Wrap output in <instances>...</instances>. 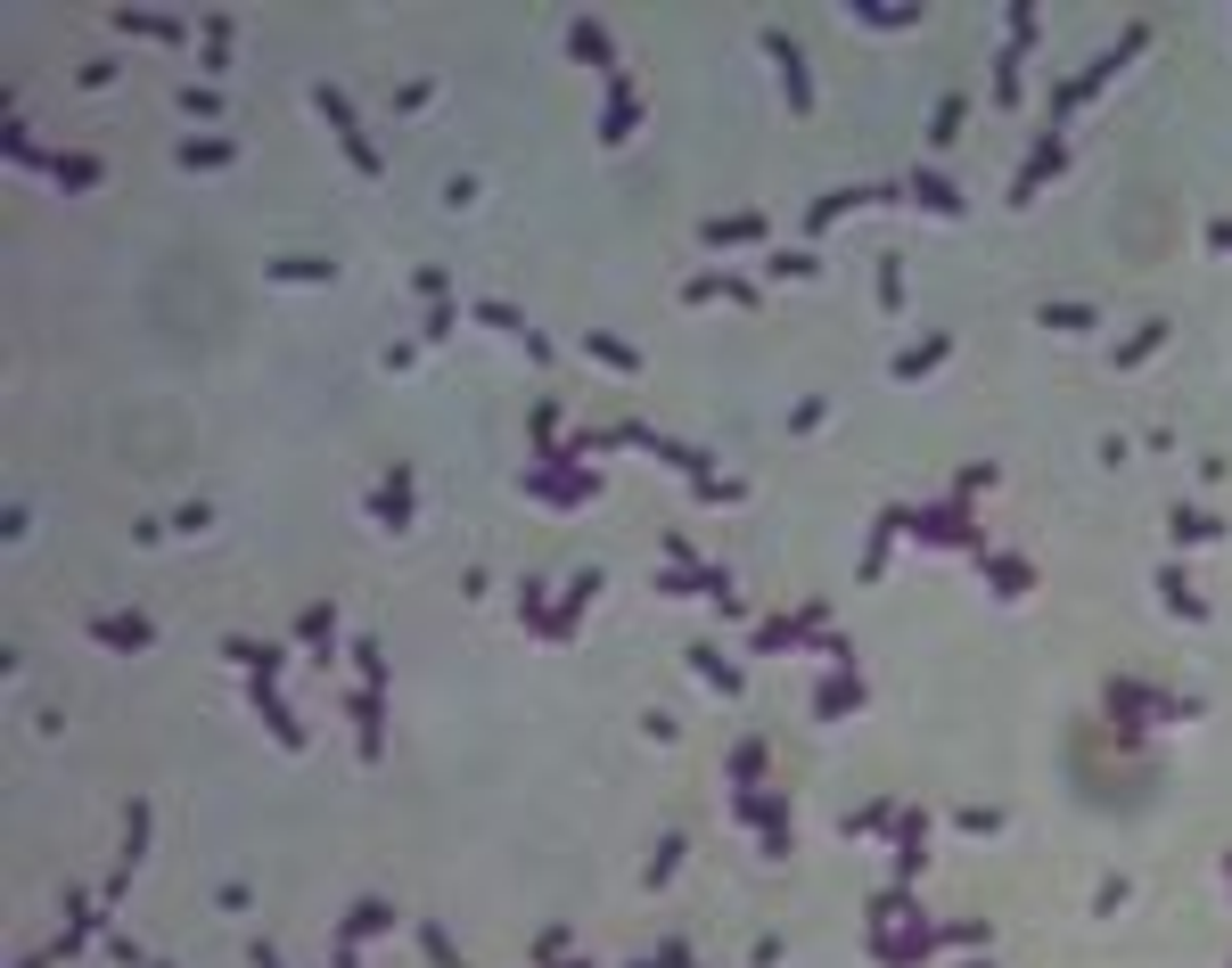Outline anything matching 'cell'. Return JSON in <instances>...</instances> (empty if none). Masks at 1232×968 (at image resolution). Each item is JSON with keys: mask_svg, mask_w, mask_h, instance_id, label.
I'll use <instances>...</instances> for the list:
<instances>
[{"mask_svg": "<svg viewBox=\"0 0 1232 968\" xmlns=\"http://www.w3.org/2000/svg\"><path fill=\"white\" fill-rule=\"evenodd\" d=\"M740 820H747V829H756V845H765L772 862L789 854V804H781V797L765 804V797H756V788H740Z\"/></svg>", "mask_w": 1232, "mask_h": 968, "instance_id": "6da1fadb", "label": "cell"}, {"mask_svg": "<svg viewBox=\"0 0 1232 968\" xmlns=\"http://www.w3.org/2000/svg\"><path fill=\"white\" fill-rule=\"evenodd\" d=\"M1052 173H1060V131H1044V149H1035V156L1019 165V181H1010V205H1027L1035 189L1052 181Z\"/></svg>", "mask_w": 1232, "mask_h": 968, "instance_id": "7a4b0ae2", "label": "cell"}, {"mask_svg": "<svg viewBox=\"0 0 1232 968\" xmlns=\"http://www.w3.org/2000/svg\"><path fill=\"white\" fill-rule=\"evenodd\" d=\"M592 591H600V575H576V583H567V599H560V608H551V624H542V640H567V633H576V624H583V608H592Z\"/></svg>", "mask_w": 1232, "mask_h": 968, "instance_id": "3957f363", "label": "cell"}, {"mask_svg": "<svg viewBox=\"0 0 1232 968\" xmlns=\"http://www.w3.org/2000/svg\"><path fill=\"white\" fill-rule=\"evenodd\" d=\"M99 649H149V615H91Z\"/></svg>", "mask_w": 1232, "mask_h": 968, "instance_id": "277c9868", "label": "cell"}, {"mask_svg": "<svg viewBox=\"0 0 1232 968\" xmlns=\"http://www.w3.org/2000/svg\"><path fill=\"white\" fill-rule=\"evenodd\" d=\"M633 115H641V99H633V82L616 75V82H608V115H600V140H608V149H616V140L633 131Z\"/></svg>", "mask_w": 1232, "mask_h": 968, "instance_id": "5b68a950", "label": "cell"}, {"mask_svg": "<svg viewBox=\"0 0 1232 968\" xmlns=\"http://www.w3.org/2000/svg\"><path fill=\"white\" fill-rule=\"evenodd\" d=\"M904 198H920L929 214H970V205H961V189H953L945 173H913V181H904Z\"/></svg>", "mask_w": 1232, "mask_h": 968, "instance_id": "8992f818", "label": "cell"}, {"mask_svg": "<svg viewBox=\"0 0 1232 968\" xmlns=\"http://www.w3.org/2000/svg\"><path fill=\"white\" fill-rule=\"evenodd\" d=\"M765 50H772V66H781V75H789V107H814V91H805V58H797V41H789V34H772L765 41Z\"/></svg>", "mask_w": 1232, "mask_h": 968, "instance_id": "52a82bcc", "label": "cell"}, {"mask_svg": "<svg viewBox=\"0 0 1232 968\" xmlns=\"http://www.w3.org/2000/svg\"><path fill=\"white\" fill-rule=\"evenodd\" d=\"M863 706V689H855V673H830V682L814 689V714L821 723H839V714H855Z\"/></svg>", "mask_w": 1232, "mask_h": 968, "instance_id": "ba28073f", "label": "cell"}, {"mask_svg": "<svg viewBox=\"0 0 1232 968\" xmlns=\"http://www.w3.org/2000/svg\"><path fill=\"white\" fill-rule=\"evenodd\" d=\"M255 706H263V723H272V739H280V747H304V723H297V714H288V698H280V689H272V682L255 689Z\"/></svg>", "mask_w": 1232, "mask_h": 968, "instance_id": "9c48e42d", "label": "cell"}, {"mask_svg": "<svg viewBox=\"0 0 1232 968\" xmlns=\"http://www.w3.org/2000/svg\"><path fill=\"white\" fill-rule=\"evenodd\" d=\"M370 509L387 518V534H403V525H411V476H403V468L387 476V493H370Z\"/></svg>", "mask_w": 1232, "mask_h": 968, "instance_id": "30bf717a", "label": "cell"}, {"mask_svg": "<svg viewBox=\"0 0 1232 968\" xmlns=\"http://www.w3.org/2000/svg\"><path fill=\"white\" fill-rule=\"evenodd\" d=\"M329 633H337V608H329V599H313V608L297 615V640H304L313 657H329Z\"/></svg>", "mask_w": 1232, "mask_h": 968, "instance_id": "8fae6325", "label": "cell"}, {"mask_svg": "<svg viewBox=\"0 0 1232 968\" xmlns=\"http://www.w3.org/2000/svg\"><path fill=\"white\" fill-rule=\"evenodd\" d=\"M1158 599H1167V608H1176L1183 624H1199V615H1208V608H1199V591L1183 583V566H1167V575H1158Z\"/></svg>", "mask_w": 1232, "mask_h": 968, "instance_id": "7c38bea8", "label": "cell"}, {"mask_svg": "<svg viewBox=\"0 0 1232 968\" xmlns=\"http://www.w3.org/2000/svg\"><path fill=\"white\" fill-rule=\"evenodd\" d=\"M387 928H394V912H387V903H362V912H354V919H345V928H337V944L354 952V944H362V935H387Z\"/></svg>", "mask_w": 1232, "mask_h": 968, "instance_id": "4fadbf2b", "label": "cell"}, {"mask_svg": "<svg viewBox=\"0 0 1232 968\" xmlns=\"http://www.w3.org/2000/svg\"><path fill=\"white\" fill-rule=\"evenodd\" d=\"M230 156H239L230 140H181V173H223Z\"/></svg>", "mask_w": 1232, "mask_h": 968, "instance_id": "5bb4252c", "label": "cell"}, {"mask_svg": "<svg viewBox=\"0 0 1232 968\" xmlns=\"http://www.w3.org/2000/svg\"><path fill=\"white\" fill-rule=\"evenodd\" d=\"M765 239V214H731V222H707V246H747Z\"/></svg>", "mask_w": 1232, "mask_h": 968, "instance_id": "9a60e30c", "label": "cell"}, {"mask_svg": "<svg viewBox=\"0 0 1232 968\" xmlns=\"http://www.w3.org/2000/svg\"><path fill=\"white\" fill-rule=\"evenodd\" d=\"M945 354H953V336H920L913 354H896V378H920V370H936Z\"/></svg>", "mask_w": 1232, "mask_h": 968, "instance_id": "2e32d148", "label": "cell"}, {"mask_svg": "<svg viewBox=\"0 0 1232 968\" xmlns=\"http://www.w3.org/2000/svg\"><path fill=\"white\" fill-rule=\"evenodd\" d=\"M205 75H223V66H230V17H223V9H214V17H205Z\"/></svg>", "mask_w": 1232, "mask_h": 968, "instance_id": "e0dca14e", "label": "cell"}, {"mask_svg": "<svg viewBox=\"0 0 1232 968\" xmlns=\"http://www.w3.org/2000/svg\"><path fill=\"white\" fill-rule=\"evenodd\" d=\"M567 50H576L583 66H608V34H600L592 17H583V25H567Z\"/></svg>", "mask_w": 1232, "mask_h": 968, "instance_id": "ac0fdd59", "label": "cell"}, {"mask_svg": "<svg viewBox=\"0 0 1232 968\" xmlns=\"http://www.w3.org/2000/svg\"><path fill=\"white\" fill-rule=\"evenodd\" d=\"M1093 320H1102L1093 304H1044V329H1060V336H1084Z\"/></svg>", "mask_w": 1232, "mask_h": 968, "instance_id": "d6986e66", "label": "cell"}, {"mask_svg": "<svg viewBox=\"0 0 1232 968\" xmlns=\"http://www.w3.org/2000/svg\"><path fill=\"white\" fill-rule=\"evenodd\" d=\"M140 854H149V804H131V813H124V862H115V870H131Z\"/></svg>", "mask_w": 1232, "mask_h": 968, "instance_id": "ffe728a7", "label": "cell"}, {"mask_svg": "<svg viewBox=\"0 0 1232 968\" xmlns=\"http://www.w3.org/2000/svg\"><path fill=\"white\" fill-rule=\"evenodd\" d=\"M765 764H772V747H765V739H747L740 755H731V780H740V788H756V780H765Z\"/></svg>", "mask_w": 1232, "mask_h": 968, "instance_id": "44dd1931", "label": "cell"}, {"mask_svg": "<svg viewBox=\"0 0 1232 968\" xmlns=\"http://www.w3.org/2000/svg\"><path fill=\"white\" fill-rule=\"evenodd\" d=\"M124 34H156V41H181V17H149V9H124Z\"/></svg>", "mask_w": 1232, "mask_h": 968, "instance_id": "7402d4cb", "label": "cell"}, {"mask_svg": "<svg viewBox=\"0 0 1232 968\" xmlns=\"http://www.w3.org/2000/svg\"><path fill=\"white\" fill-rule=\"evenodd\" d=\"M50 181H58V189H91L99 165H91V156H50Z\"/></svg>", "mask_w": 1232, "mask_h": 968, "instance_id": "603a6c76", "label": "cell"}, {"mask_svg": "<svg viewBox=\"0 0 1232 968\" xmlns=\"http://www.w3.org/2000/svg\"><path fill=\"white\" fill-rule=\"evenodd\" d=\"M691 665H699V673H707V682H715V689H724V698H740V673H731V665H724V657H715V649H707V640H699V649H691Z\"/></svg>", "mask_w": 1232, "mask_h": 968, "instance_id": "cb8c5ba5", "label": "cell"}, {"mask_svg": "<svg viewBox=\"0 0 1232 968\" xmlns=\"http://www.w3.org/2000/svg\"><path fill=\"white\" fill-rule=\"evenodd\" d=\"M583 354H600L608 370H625V378L641 370V354H633V345H616V336H583Z\"/></svg>", "mask_w": 1232, "mask_h": 968, "instance_id": "d4e9b609", "label": "cell"}, {"mask_svg": "<svg viewBox=\"0 0 1232 968\" xmlns=\"http://www.w3.org/2000/svg\"><path fill=\"white\" fill-rule=\"evenodd\" d=\"M329 271H337V263H320V255H313V263H272V280H280V288H304V280L320 288Z\"/></svg>", "mask_w": 1232, "mask_h": 968, "instance_id": "484cf974", "label": "cell"}, {"mask_svg": "<svg viewBox=\"0 0 1232 968\" xmlns=\"http://www.w3.org/2000/svg\"><path fill=\"white\" fill-rule=\"evenodd\" d=\"M953 829H961V838H994V829H1003V813H994V804H961V813H953Z\"/></svg>", "mask_w": 1232, "mask_h": 968, "instance_id": "4316f807", "label": "cell"}, {"mask_svg": "<svg viewBox=\"0 0 1232 968\" xmlns=\"http://www.w3.org/2000/svg\"><path fill=\"white\" fill-rule=\"evenodd\" d=\"M879 304H888V313H904V263H896V255H879Z\"/></svg>", "mask_w": 1232, "mask_h": 968, "instance_id": "83f0119b", "label": "cell"}, {"mask_svg": "<svg viewBox=\"0 0 1232 968\" xmlns=\"http://www.w3.org/2000/svg\"><path fill=\"white\" fill-rule=\"evenodd\" d=\"M1158 345H1167V320H1151V329H1142V336H1126V354H1118V361H1126V370H1134V361H1151Z\"/></svg>", "mask_w": 1232, "mask_h": 968, "instance_id": "f1b7e54d", "label": "cell"}, {"mask_svg": "<svg viewBox=\"0 0 1232 968\" xmlns=\"http://www.w3.org/2000/svg\"><path fill=\"white\" fill-rule=\"evenodd\" d=\"M986 575H994V591H1003V599H1019V591H1027V583H1035V575H1027V566H1019V559H994V566H986Z\"/></svg>", "mask_w": 1232, "mask_h": 968, "instance_id": "f546056e", "label": "cell"}, {"mask_svg": "<svg viewBox=\"0 0 1232 968\" xmlns=\"http://www.w3.org/2000/svg\"><path fill=\"white\" fill-rule=\"evenodd\" d=\"M419 952H428V968H461V952H452L444 928H419Z\"/></svg>", "mask_w": 1232, "mask_h": 968, "instance_id": "4dcf8cb0", "label": "cell"}, {"mask_svg": "<svg viewBox=\"0 0 1232 968\" xmlns=\"http://www.w3.org/2000/svg\"><path fill=\"white\" fill-rule=\"evenodd\" d=\"M1216 534H1224L1216 518H1199V509H1176V542H1216Z\"/></svg>", "mask_w": 1232, "mask_h": 968, "instance_id": "1f68e13d", "label": "cell"}, {"mask_svg": "<svg viewBox=\"0 0 1232 968\" xmlns=\"http://www.w3.org/2000/svg\"><path fill=\"white\" fill-rule=\"evenodd\" d=\"M411 288H419L428 304H452V288H444V271H436V263H419V271H411Z\"/></svg>", "mask_w": 1232, "mask_h": 968, "instance_id": "d6a6232c", "label": "cell"}, {"mask_svg": "<svg viewBox=\"0 0 1232 968\" xmlns=\"http://www.w3.org/2000/svg\"><path fill=\"white\" fill-rule=\"evenodd\" d=\"M961 115H970V107H961V99H945V107H936V124H929V140H936V149H945L953 131H961Z\"/></svg>", "mask_w": 1232, "mask_h": 968, "instance_id": "836d02e7", "label": "cell"}, {"mask_svg": "<svg viewBox=\"0 0 1232 968\" xmlns=\"http://www.w3.org/2000/svg\"><path fill=\"white\" fill-rule=\"evenodd\" d=\"M477 320H486V329H502V336H518V329H526V320H518V313H510V304H502V296H493V304H477Z\"/></svg>", "mask_w": 1232, "mask_h": 968, "instance_id": "e575fe53", "label": "cell"}, {"mask_svg": "<svg viewBox=\"0 0 1232 968\" xmlns=\"http://www.w3.org/2000/svg\"><path fill=\"white\" fill-rule=\"evenodd\" d=\"M814 271H821L814 255H772V280H814Z\"/></svg>", "mask_w": 1232, "mask_h": 968, "instance_id": "d590c367", "label": "cell"}, {"mask_svg": "<svg viewBox=\"0 0 1232 968\" xmlns=\"http://www.w3.org/2000/svg\"><path fill=\"white\" fill-rule=\"evenodd\" d=\"M936 944H970L978 952V944H986V928H978V919H953V928H936Z\"/></svg>", "mask_w": 1232, "mask_h": 968, "instance_id": "8d00e7d4", "label": "cell"}, {"mask_svg": "<svg viewBox=\"0 0 1232 968\" xmlns=\"http://www.w3.org/2000/svg\"><path fill=\"white\" fill-rule=\"evenodd\" d=\"M674 862H682V838H666V845H657V862H650V887H666V878H674Z\"/></svg>", "mask_w": 1232, "mask_h": 968, "instance_id": "74e56055", "label": "cell"}, {"mask_svg": "<svg viewBox=\"0 0 1232 968\" xmlns=\"http://www.w3.org/2000/svg\"><path fill=\"white\" fill-rule=\"evenodd\" d=\"M173 525H181V534H205V525H214V509L189 501V509H173Z\"/></svg>", "mask_w": 1232, "mask_h": 968, "instance_id": "f35d334b", "label": "cell"}, {"mask_svg": "<svg viewBox=\"0 0 1232 968\" xmlns=\"http://www.w3.org/2000/svg\"><path fill=\"white\" fill-rule=\"evenodd\" d=\"M108 960H115V968H149V960H140V944H131V935H108Z\"/></svg>", "mask_w": 1232, "mask_h": 968, "instance_id": "ab89813d", "label": "cell"}, {"mask_svg": "<svg viewBox=\"0 0 1232 968\" xmlns=\"http://www.w3.org/2000/svg\"><path fill=\"white\" fill-rule=\"evenodd\" d=\"M682 960H691V952H682V944H666V952H650V960H633V968H682Z\"/></svg>", "mask_w": 1232, "mask_h": 968, "instance_id": "60d3db41", "label": "cell"}, {"mask_svg": "<svg viewBox=\"0 0 1232 968\" xmlns=\"http://www.w3.org/2000/svg\"><path fill=\"white\" fill-rule=\"evenodd\" d=\"M1208 246H1216V255H1232V222H1208Z\"/></svg>", "mask_w": 1232, "mask_h": 968, "instance_id": "b9f144b4", "label": "cell"}, {"mask_svg": "<svg viewBox=\"0 0 1232 968\" xmlns=\"http://www.w3.org/2000/svg\"><path fill=\"white\" fill-rule=\"evenodd\" d=\"M255 968H280V952H272V944H255Z\"/></svg>", "mask_w": 1232, "mask_h": 968, "instance_id": "7bdbcfd3", "label": "cell"}]
</instances>
